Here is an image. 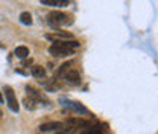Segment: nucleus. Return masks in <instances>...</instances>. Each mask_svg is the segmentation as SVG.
Here are the masks:
<instances>
[{
  "label": "nucleus",
  "mask_w": 158,
  "mask_h": 134,
  "mask_svg": "<svg viewBox=\"0 0 158 134\" xmlns=\"http://www.w3.org/2000/svg\"><path fill=\"white\" fill-rule=\"evenodd\" d=\"M14 54H15V57L19 58V59H26V58L29 57V49L26 46H19Z\"/></svg>",
  "instance_id": "1a4fd4ad"
},
{
  "label": "nucleus",
  "mask_w": 158,
  "mask_h": 134,
  "mask_svg": "<svg viewBox=\"0 0 158 134\" xmlns=\"http://www.w3.org/2000/svg\"><path fill=\"white\" fill-rule=\"evenodd\" d=\"M73 64V61H70V63H65V64H62L61 67H59V70H58V73L61 75V73H65L67 70H69V67Z\"/></svg>",
  "instance_id": "4468645a"
},
{
  "label": "nucleus",
  "mask_w": 158,
  "mask_h": 134,
  "mask_svg": "<svg viewBox=\"0 0 158 134\" xmlns=\"http://www.w3.org/2000/svg\"><path fill=\"white\" fill-rule=\"evenodd\" d=\"M3 92H5V96H6V104H8L9 110L14 111V113H19L20 105H19L17 97H15V93H14V90H12V87L5 85V87H3Z\"/></svg>",
  "instance_id": "7ed1b4c3"
},
{
  "label": "nucleus",
  "mask_w": 158,
  "mask_h": 134,
  "mask_svg": "<svg viewBox=\"0 0 158 134\" xmlns=\"http://www.w3.org/2000/svg\"><path fill=\"white\" fill-rule=\"evenodd\" d=\"M64 79L69 84H79L81 82V75H79L78 70H67L64 73Z\"/></svg>",
  "instance_id": "39448f33"
},
{
  "label": "nucleus",
  "mask_w": 158,
  "mask_h": 134,
  "mask_svg": "<svg viewBox=\"0 0 158 134\" xmlns=\"http://www.w3.org/2000/svg\"><path fill=\"white\" fill-rule=\"evenodd\" d=\"M61 128H64V123L62 122H46V123H41L38 127V130L41 133H47V131H58Z\"/></svg>",
  "instance_id": "20e7f679"
},
{
  "label": "nucleus",
  "mask_w": 158,
  "mask_h": 134,
  "mask_svg": "<svg viewBox=\"0 0 158 134\" xmlns=\"http://www.w3.org/2000/svg\"><path fill=\"white\" fill-rule=\"evenodd\" d=\"M31 73H32V76L38 78V79L46 78V70H44L43 66H32L31 67Z\"/></svg>",
  "instance_id": "6e6552de"
},
{
  "label": "nucleus",
  "mask_w": 158,
  "mask_h": 134,
  "mask_svg": "<svg viewBox=\"0 0 158 134\" xmlns=\"http://www.w3.org/2000/svg\"><path fill=\"white\" fill-rule=\"evenodd\" d=\"M26 92H27V96H29L31 99H34L35 102H43V101H46L44 96H43V93H40L38 90H35V89L31 87V85H26Z\"/></svg>",
  "instance_id": "0eeeda50"
},
{
  "label": "nucleus",
  "mask_w": 158,
  "mask_h": 134,
  "mask_svg": "<svg viewBox=\"0 0 158 134\" xmlns=\"http://www.w3.org/2000/svg\"><path fill=\"white\" fill-rule=\"evenodd\" d=\"M0 104H3V97H2V93H0Z\"/></svg>",
  "instance_id": "f3484780"
},
{
  "label": "nucleus",
  "mask_w": 158,
  "mask_h": 134,
  "mask_svg": "<svg viewBox=\"0 0 158 134\" xmlns=\"http://www.w3.org/2000/svg\"><path fill=\"white\" fill-rule=\"evenodd\" d=\"M37 104H38V102H35V101L31 99L29 96H26V97L23 99V105H24L26 110H31V111H32V110H37V107H38Z\"/></svg>",
  "instance_id": "9d476101"
},
{
  "label": "nucleus",
  "mask_w": 158,
  "mask_h": 134,
  "mask_svg": "<svg viewBox=\"0 0 158 134\" xmlns=\"http://www.w3.org/2000/svg\"><path fill=\"white\" fill-rule=\"evenodd\" d=\"M20 21L23 23V24H26V26H31L32 24V15H31V12H21L20 14Z\"/></svg>",
  "instance_id": "f8f14e48"
},
{
  "label": "nucleus",
  "mask_w": 158,
  "mask_h": 134,
  "mask_svg": "<svg viewBox=\"0 0 158 134\" xmlns=\"http://www.w3.org/2000/svg\"><path fill=\"white\" fill-rule=\"evenodd\" d=\"M2 116H3V113H2V110H0V119H2Z\"/></svg>",
  "instance_id": "a211bd4d"
},
{
  "label": "nucleus",
  "mask_w": 158,
  "mask_h": 134,
  "mask_svg": "<svg viewBox=\"0 0 158 134\" xmlns=\"http://www.w3.org/2000/svg\"><path fill=\"white\" fill-rule=\"evenodd\" d=\"M67 105H69L70 108H73V110L79 111V113H82V115H87V113H88V110H87L85 107H82L79 102H67Z\"/></svg>",
  "instance_id": "9b49d317"
},
{
  "label": "nucleus",
  "mask_w": 158,
  "mask_h": 134,
  "mask_svg": "<svg viewBox=\"0 0 158 134\" xmlns=\"http://www.w3.org/2000/svg\"><path fill=\"white\" fill-rule=\"evenodd\" d=\"M32 64V58L31 59H23V66H31Z\"/></svg>",
  "instance_id": "dca6fc26"
},
{
  "label": "nucleus",
  "mask_w": 158,
  "mask_h": 134,
  "mask_svg": "<svg viewBox=\"0 0 158 134\" xmlns=\"http://www.w3.org/2000/svg\"><path fill=\"white\" fill-rule=\"evenodd\" d=\"M47 21H49V24L52 28L58 29L59 26H69V24H72L73 23V17L69 15V14H65V12H61V11H52L47 15Z\"/></svg>",
  "instance_id": "f03ea898"
},
{
  "label": "nucleus",
  "mask_w": 158,
  "mask_h": 134,
  "mask_svg": "<svg viewBox=\"0 0 158 134\" xmlns=\"http://www.w3.org/2000/svg\"><path fill=\"white\" fill-rule=\"evenodd\" d=\"M75 133H76V128L70 127V128H61L58 134H75Z\"/></svg>",
  "instance_id": "ddd939ff"
},
{
  "label": "nucleus",
  "mask_w": 158,
  "mask_h": 134,
  "mask_svg": "<svg viewBox=\"0 0 158 134\" xmlns=\"http://www.w3.org/2000/svg\"><path fill=\"white\" fill-rule=\"evenodd\" d=\"M84 134H102V131L99 128H91L90 131H87V133H84Z\"/></svg>",
  "instance_id": "2eb2a0df"
},
{
  "label": "nucleus",
  "mask_w": 158,
  "mask_h": 134,
  "mask_svg": "<svg viewBox=\"0 0 158 134\" xmlns=\"http://www.w3.org/2000/svg\"><path fill=\"white\" fill-rule=\"evenodd\" d=\"M41 5L52 6V8H65L70 5L69 0H41Z\"/></svg>",
  "instance_id": "423d86ee"
},
{
  "label": "nucleus",
  "mask_w": 158,
  "mask_h": 134,
  "mask_svg": "<svg viewBox=\"0 0 158 134\" xmlns=\"http://www.w3.org/2000/svg\"><path fill=\"white\" fill-rule=\"evenodd\" d=\"M81 46L79 41H75V40H61V41H56L53 43L50 47H49V54L52 57H56V58H64V57H69V55H73L75 54V49H78Z\"/></svg>",
  "instance_id": "f257e3e1"
}]
</instances>
